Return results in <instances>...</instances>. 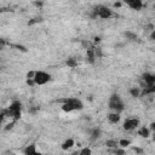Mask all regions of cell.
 Masks as SVG:
<instances>
[{
	"label": "cell",
	"instance_id": "obj_1",
	"mask_svg": "<svg viewBox=\"0 0 155 155\" xmlns=\"http://www.w3.org/2000/svg\"><path fill=\"white\" fill-rule=\"evenodd\" d=\"M21 110H22V103L19 101H13L10 107L2 111V115L4 116H8V117H12L15 120L19 119L21 116Z\"/></svg>",
	"mask_w": 155,
	"mask_h": 155
},
{
	"label": "cell",
	"instance_id": "obj_2",
	"mask_svg": "<svg viewBox=\"0 0 155 155\" xmlns=\"http://www.w3.org/2000/svg\"><path fill=\"white\" fill-rule=\"evenodd\" d=\"M109 109L114 113H121L124 110V102L119 94H113L109 99Z\"/></svg>",
	"mask_w": 155,
	"mask_h": 155
},
{
	"label": "cell",
	"instance_id": "obj_3",
	"mask_svg": "<svg viewBox=\"0 0 155 155\" xmlns=\"http://www.w3.org/2000/svg\"><path fill=\"white\" fill-rule=\"evenodd\" d=\"M97 16L103 18V19H108V18H110L113 16V12H111L110 8H108L105 6H98V7L94 8L92 17H97Z\"/></svg>",
	"mask_w": 155,
	"mask_h": 155
},
{
	"label": "cell",
	"instance_id": "obj_4",
	"mask_svg": "<svg viewBox=\"0 0 155 155\" xmlns=\"http://www.w3.org/2000/svg\"><path fill=\"white\" fill-rule=\"evenodd\" d=\"M51 80V75L45 73V71H35V76H34V84L36 85H45L46 82H48Z\"/></svg>",
	"mask_w": 155,
	"mask_h": 155
},
{
	"label": "cell",
	"instance_id": "obj_5",
	"mask_svg": "<svg viewBox=\"0 0 155 155\" xmlns=\"http://www.w3.org/2000/svg\"><path fill=\"white\" fill-rule=\"evenodd\" d=\"M154 84H155V75H154V74L144 73V74L142 75V85L144 86L145 90L150 88Z\"/></svg>",
	"mask_w": 155,
	"mask_h": 155
},
{
	"label": "cell",
	"instance_id": "obj_6",
	"mask_svg": "<svg viewBox=\"0 0 155 155\" xmlns=\"http://www.w3.org/2000/svg\"><path fill=\"white\" fill-rule=\"evenodd\" d=\"M62 102L63 103H68L73 108V110H81L84 108L82 102L80 99H78V98H65V99H62Z\"/></svg>",
	"mask_w": 155,
	"mask_h": 155
},
{
	"label": "cell",
	"instance_id": "obj_7",
	"mask_svg": "<svg viewBox=\"0 0 155 155\" xmlns=\"http://www.w3.org/2000/svg\"><path fill=\"white\" fill-rule=\"evenodd\" d=\"M138 125H139V120L137 117H130V119H126L125 120V122H124V130L131 131V130L136 128Z\"/></svg>",
	"mask_w": 155,
	"mask_h": 155
},
{
	"label": "cell",
	"instance_id": "obj_8",
	"mask_svg": "<svg viewBox=\"0 0 155 155\" xmlns=\"http://www.w3.org/2000/svg\"><path fill=\"white\" fill-rule=\"evenodd\" d=\"M23 154H24V155H42L40 151H38L36 144H34V143L27 145V147L24 148V150H23Z\"/></svg>",
	"mask_w": 155,
	"mask_h": 155
},
{
	"label": "cell",
	"instance_id": "obj_9",
	"mask_svg": "<svg viewBox=\"0 0 155 155\" xmlns=\"http://www.w3.org/2000/svg\"><path fill=\"white\" fill-rule=\"evenodd\" d=\"M126 4L132 8V10H140L143 7V2L140 0H127Z\"/></svg>",
	"mask_w": 155,
	"mask_h": 155
},
{
	"label": "cell",
	"instance_id": "obj_10",
	"mask_svg": "<svg viewBox=\"0 0 155 155\" xmlns=\"http://www.w3.org/2000/svg\"><path fill=\"white\" fill-rule=\"evenodd\" d=\"M86 57H87V61H88L90 63H94V59H96L97 57H96V52H94V48H93V47H88V48H87V54H86Z\"/></svg>",
	"mask_w": 155,
	"mask_h": 155
},
{
	"label": "cell",
	"instance_id": "obj_11",
	"mask_svg": "<svg viewBox=\"0 0 155 155\" xmlns=\"http://www.w3.org/2000/svg\"><path fill=\"white\" fill-rule=\"evenodd\" d=\"M108 120L111 122V124H117L120 121V115L119 113H110L108 115Z\"/></svg>",
	"mask_w": 155,
	"mask_h": 155
},
{
	"label": "cell",
	"instance_id": "obj_12",
	"mask_svg": "<svg viewBox=\"0 0 155 155\" xmlns=\"http://www.w3.org/2000/svg\"><path fill=\"white\" fill-rule=\"evenodd\" d=\"M73 145H74V140H73L71 138H69V139H67V140L62 144V149H63V150H68V149H70Z\"/></svg>",
	"mask_w": 155,
	"mask_h": 155
},
{
	"label": "cell",
	"instance_id": "obj_13",
	"mask_svg": "<svg viewBox=\"0 0 155 155\" xmlns=\"http://www.w3.org/2000/svg\"><path fill=\"white\" fill-rule=\"evenodd\" d=\"M138 134L142 136V137H144V138H148L149 137V130L145 128V127H140L139 131H138Z\"/></svg>",
	"mask_w": 155,
	"mask_h": 155
},
{
	"label": "cell",
	"instance_id": "obj_14",
	"mask_svg": "<svg viewBox=\"0 0 155 155\" xmlns=\"http://www.w3.org/2000/svg\"><path fill=\"white\" fill-rule=\"evenodd\" d=\"M67 65L68 67H70V68H75L76 65H78V61L75 59V58H68V61H67Z\"/></svg>",
	"mask_w": 155,
	"mask_h": 155
},
{
	"label": "cell",
	"instance_id": "obj_15",
	"mask_svg": "<svg viewBox=\"0 0 155 155\" xmlns=\"http://www.w3.org/2000/svg\"><path fill=\"white\" fill-rule=\"evenodd\" d=\"M99 134H101V131H99L98 128H94V130L92 131V134H91V139H92V140H96L97 138H99Z\"/></svg>",
	"mask_w": 155,
	"mask_h": 155
},
{
	"label": "cell",
	"instance_id": "obj_16",
	"mask_svg": "<svg viewBox=\"0 0 155 155\" xmlns=\"http://www.w3.org/2000/svg\"><path fill=\"white\" fill-rule=\"evenodd\" d=\"M78 155H92V153H91V149L90 148H84V149H81L79 151Z\"/></svg>",
	"mask_w": 155,
	"mask_h": 155
},
{
	"label": "cell",
	"instance_id": "obj_17",
	"mask_svg": "<svg viewBox=\"0 0 155 155\" xmlns=\"http://www.w3.org/2000/svg\"><path fill=\"white\" fill-rule=\"evenodd\" d=\"M107 147H110V148H116V145L119 144L116 140H114V139H110V140H107Z\"/></svg>",
	"mask_w": 155,
	"mask_h": 155
},
{
	"label": "cell",
	"instance_id": "obj_18",
	"mask_svg": "<svg viewBox=\"0 0 155 155\" xmlns=\"http://www.w3.org/2000/svg\"><path fill=\"white\" fill-rule=\"evenodd\" d=\"M125 35L128 38V40H132V41H134V40H137V39H138L136 34H133V33H130V31H127Z\"/></svg>",
	"mask_w": 155,
	"mask_h": 155
},
{
	"label": "cell",
	"instance_id": "obj_19",
	"mask_svg": "<svg viewBox=\"0 0 155 155\" xmlns=\"http://www.w3.org/2000/svg\"><path fill=\"white\" fill-rule=\"evenodd\" d=\"M119 144H120L122 148H126V147H128V145L131 144V142H130L128 139H121V140L119 142Z\"/></svg>",
	"mask_w": 155,
	"mask_h": 155
},
{
	"label": "cell",
	"instance_id": "obj_20",
	"mask_svg": "<svg viewBox=\"0 0 155 155\" xmlns=\"http://www.w3.org/2000/svg\"><path fill=\"white\" fill-rule=\"evenodd\" d=\"M130 93L132 94V97H138V96H139L138 88H131V90H130Z\"/></svg>",
	"mask_w": 155,
	"mask_h": 155
},
{
	"label": "cell",
	"instance_id": "obj_21",
	"mask_svg": "<svg viewBox=\"0 0 155 155\" xmlns=\"http://www.w3.org/2000/svg\"><path fill=\"white\" fill-rule=\"evenodd\" d=\"M144 93H155V84L150 87V88H148V90H145L144 91Z\"/></svg>",
	"mask_w": 155,
	"mask_h": 155
},
{
	"label": "cell",
	"instance_id": "obj_22",
	"mask_svg": "<svg viewBox=\"0 0 155 155\" xmlns=\"http://www.w3.org/2000/svg\"><path fill=\"white\" fill-rule=\"evenodd\" d=\"M115 154H116V155H124V154H125V151H124L122 149H117V150L115 151Z\"/></svg>",
	"mask_w": 155,
	"mask_h": 155
},
{
	"label": "cell",
	"instance_id": "obj_23",
	"mask_svg": "<svg viewBox=\"0 0 155 155\" xmlns=\"http://www.w3.org/2000/svg\"><path fill=\"white\" fill-rule=\"evenodd\" d=\"M150 130H151V131L154 132V134H155V121L150 124Z\"/></svg>",
	"mask_w": 155,
	"mask_h": 155
},
{
	"label": "cell",
	"instance_id": "obj_24",
	"mask_svg": "<svg viewBox=\"0 0 155 155\" xmlns=\"http://www.w3.org/2000/svg\"><path fill=\"white\" fill-rule=\"evenodd\" d=\"M150 39H151V40H155V29H154V31L151 33V35H150Z\"/></svg>",
	"mask_w": 155,
	"mask_h": 155
},
{
	"label": "cell",
	"instance_id": "obj_25",
	"mask_svg": "<svg viewBox=\"0 0 155 155\" xmlns=\"http://www.w3.org/2000/svg\"><path fill=\"white\" fill-rule=\"evenodd\" d=\"M34 5H35V6H41L42 2H34Z\"/></svg>",
	"mask_w": 155,
	"mask_h": 155
},
{
	"label": "cell",
	"instance_id": "obj_26",
	"mask_svg": "<svg viewBox=\"0 0 155 155\" xmlns=\"http://www.w3.org/2000/svg\"><path fill=\"white\" fill-rule=\"evenodd\" d=\"M114 5H115V6H117V7H119V6H121V2H115V4H114Z\"/></svg>",
	"mask_w": 155,
	"mask_h": 155
}]
</instances>
